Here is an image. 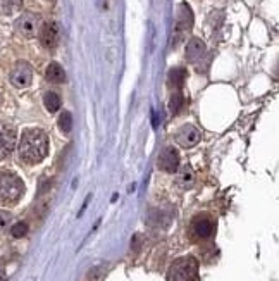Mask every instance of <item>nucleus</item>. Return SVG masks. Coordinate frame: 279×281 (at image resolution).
Here are the masks:
<instances>
[{
	"mask_svg": "<svg viewBox=\"0 0 279 281\" xmlns=\"http://www.w3.org/2000/svg\"><path fill=\"white\" fill-rule=\"evenodd\" d=\"M205 54H207V47H205V43L200 38L190 40L188 45H186V59H188V62L198 66L202 62V59L205 57Z\"/></svg>",
	"mask_w": 279,
	"mask_h": 281,
	"instance_id": "obj_11",
	"label": "nucleus"
},
{
	"mask_svg": "<svg viewBox=\"0 0 279 281\" xmlns=\"http://www.w3.org/2000/svg\"><path fill=\"white\" fill-rule=\"evenodd\" d=\"M159 167L165 172H176L179 167V155L174 147H165L159 155Z\"/></svg>",
	"mask_w": 279,
	"mask_h": 281,
	"instance_id": "obj_9",
	"label": "nucleus"
},
{
	"mask_svg": "<svg viewBox=\"0 0 279 281\" xmlns=\"http://www.w3.org/2000/svg\"><path fill=\"white\" fill-rule=\"evenodd\" d=\"M11 233L14 238H21V236H24L28 233V224L26 223H16L14 226H12Z\"/></svg>",
	"mask_w": 279,
	"mask_h": 281,
	"instance_id": "obj_20",
	"label": "nucleus"
},
{
	"mask_svg": "<svg viewBox=\"0 0 279 281\" xmlns=\"http://www.w3.org/2000/svg\"><path fill=\"white\" fill-rule=\"evenodd\" d=\"M183 102H184V97H183V93H181L179 90H176L174 91V95L171 97V112H179L181 109V106H183Z\"/></svg>",
	"mask_w": 279,
	"mask_h": 281,
	"instance_id": "obj_19",
	"label": "nucleus"
},
{
	"mask_svg": "<svg viewBox=\"0 0 279 281\" xmlns=\"http://www.w3.org/2000/svg\"><path fill=\"white\" fill-rule=\"evenodd\" d=\"M192 231H193V235H195L197 238L207 240V238H210V236L214 235V231H216V223H214V219L210 218V216L200 214V216H197V218L193 219Z\"/></svg>",
	"mask_w": 279,
	"mask_h": 281,
	"instance_id": "obj_7",
	"label": "nucleus"
},
{
	"mask_svg": "<svg viewBox=\"0 0 279 281\" xmlns=\"http://www.w3.org/2000/svg\"><path fill=\"white\" fill-rule=\"evenodd\" d=\"M40 43L45 49L52 50L57 47L59 43V28L55 23H45L40 30Z\"/></svg>",
	"mask_w": 279,
	"mask_h": 281,
	"instance_id": "obj_10",
	"label": "nucleus"
},
{
	"mask_svg": "<svg viewBox=\"0 0 279 281\" xmlns=\"http://www.w3.org/2000/svg\"><path fill=\"white\" fill-rule=\"evenodd\" d=\"M11 212H6V211H0V231H4L7 226L11 224Z\"/></svg>",
	"mask_w": 279,
	"mask_h": 281,
	"instance_id": "obj_21",
	"label": "nucleus"
},
{
	"mask_svg": "<svg viewBox=\"0 0 279 281\" xmlns=\"http://www.w3.org/2000/svg\"><path fill=\"white\" fill-rule=\"evenodd\" d=\"M11 83L16 88H26L33 81V69L28 62H18L11 71Z\"/></svg>",
	"mask_w": 279,
	"mask_h": 281,
	"instance_id": "obj_6",
	"label": "nucleus"
},
{
	"mask_svg": "<svg viewBox=\"0 0 279 281\" xmlns=\"http://www.w3.org/2000/svg\"><path fill=\"white\" fill-rule=\"evenodd\" d=\"M186 78H188V73H186L184 67H176V69L169 71V85L172 88H176V90H181V88H183Z\"/></svg>",
	"mask_w": 279,
	"mask_h": 281,
	"instance_id": "obj_13",
	"label": "nucleus"
},
{
	"mask_svg": "<svg viewBox=\"0 0 279 281\" xmlns=\"http://www.w3.org/2000/svg\"><path fill=\"white\" fill-rule=\"evenodd\" d=\"M23 0H0V14L11 16L18 9H21Z\"/></svg>",
	"mask_w": 279,
	"mask_h": 281,
	"instance_id": "obj_15",
	"label": "nucleus"
},
{
	"mask_svg": "<svg viewBox=\"0 0 279 281\" xmlns=\"http://www.w3.org/2000/svg\"><path fill=\"white\" fill-rule=\"evenodd\" d=\"M24 192V184L19 176L11 171H0V199L6 202H16Z\"/></svg>",
	"mask_w": 279,
	"mask_h": 281,
	"instance_id": "obj_3",
	"label": "nucleus"
},
{
	"mask_svg": "<svg viewBox=\"0 0 279 281\" xmlns=\"http://www.w3.org/2000/svg\"><path fill=\"white\" fill-rule=\"evenodd\" d=\"M38 26H40V18L31 13L19 16L18 21H16V30H18V33L24 38L36 37V33H38Z\"/></svg>",
	"mask_w": 279,
	"mask_h": 281,
	"instance_id": "obj_5",
	"label": "nucleus"
},
{
	"mask_svg": "<svg viewBox=\"0 0 279 281\" xmlns=\"http://www.w3.org/2000/svg\"><path fill=\"white\" fill-rule=\"evenodd\" d=\"M192 28H193L192 7H190L188 4H181V6L177 7V14H176V28H174V37L176 38L172 40L174 47L184 38V35L188 33Z\"/></svg>",
	"mask_w": 279,
	"mask_h": 281,
	"instance_id": "obj_4",
	"label": "nucleus"
},
{
	"mask_svg": "<svg viewBox=\"0 0 279 281\" xmlns=\"http://www.w3.org/2000/svg\"><path fill=\"white\" fill-rule=\"evenodd\" d=\"M43 104H45L48 112H55L60 107V97L57 93H54V91H48V93H45V97H43Z\"/></svg>",
	"mask_w": 279,
	"mask_h": 281,
	"instance_id": "obj_16",
	"label": "nucleus"
},
{
	"mask_svg": "<svg viewBox=\"0 0 279 281\" xmlns=\"http://www.w3.org/2000/svg\"><path fill=\"white\" fill-rule=\"evenodd\" d=\"M48 152V136L42 130L24 131L21 143H19V155L24 162H40Z\"/></svg>",
	"mask_w": 279,
	"mask_h": 281,
	"instance_id": "obj_1",
	"label": "nucleus"
},
{
	"mask_svg": "<svg viewBox=\"0 0 279 281\" xmlns=\"http://www.w3.org/2000/svg\"><path fill=\"white\" fill-rule=\"evenodd\" d=\"M198 279V262L195 257H181L174 260L167 271V281H197Z\"/></svg>",
	"mask_w": 279,
	"mask_h": 281,
	"instance_id": "obj_2",
	"label": "nucleus"
},
{
	"mask_svg": "<svg viewBox=\"0 0 279 281\" xmlns=\"http://www.w3.org/2000/svg\"><path fill=\"white\" fill-rule=\"evenodd\" d=\"M59 128L64 131V133H69V131H71L72 119H71V114L67 111H64L62 114L59 116Z\"/></svg>",
	"mask_w": 279,
	"mask_h": 281,
	"instance_id": "obj_18",
	"label": "nucleus"
},
{
	"mask_svg": "<svg viewBox=\"0 0 279 281\" xmlns=\"http://www.w3.org/2000/svg\"><path fill=\"white\" fill-rule=\"evenodd\" d=\"M200 142V131L197 130L193 124H184L177 130L176 133V143L183 148L195 147Z\"/></svg>",
	"mask_w": 279,
	"mask_h": 281,
	"instance_id": "obj_8",
	"label": "nucleus"
},
{
	"mask_svg": "<svg viewBox=\"0 0 279 281\" xmlns=\"http://www.w3.org/2000/svg\"><path fill=\"white\" fill-rule=\"evenodd\" d=\"M47 79L50 83H64L66 81V73H64V69L60 67V64L57 62H52L50 66L47 67Z\"/></svg>",
	"mask_w": 279,
	"mask_h": 281,
	"instance_id": "obj_14",
	"label": "nucleus"
},
{
	"mask_svg": "<svg viewBox=\"0 0 279 281\" xmlns=\"http://www.w3.org/2000/svg\"><path fill=\"white\" fill-rule=\"evenodd\" d=\"M193 183V171L190 166H184L183 169H181L179 176H177V184H179L181 188H188L192 186Z\"/></svg>",
	"mask_w": 279,
	"mask_h": 281,
	"instance_id": "obj_17",
	"label": "nucleus"
},
{
	"mask_svg": "<svg viewBox=\"0 0 279 281\" xmlns=\"http://www.w3.org/2000/svg\"><path fill=\"white\" fill-rule=\"evenodd\" d=\"M0 281H6V279H4V271H2V266H0Z\"/></svg>",
	"mask_w": 279,
	"mask_h": 281,
	"instance_id": "obj_22",
	"label": "nucleus"
},
{
	"mask_svg": "<svg viewBox=\"0 0 279 281\" xmlns=\"http://www.w3.org/2000/svg\"><path fill=\"white\" fill-rule=\"evenodd\" d=\"M16 147V131L9 126H0V157H9Z\"/></svg>",
	"mask_w": 279,
	"mask_h": 281,
	"instance_id": "obj_12",
	"label": "nucleus"
}]
</instances>
